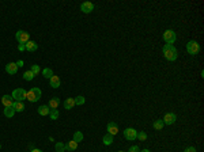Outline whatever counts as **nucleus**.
I'll return each mask as SVG.
<instances>
[{
    "label": "nucleus",
    "instance_id": "nucleus-36",
    "mask_svg": "<svg viewBox=\"0 0 204 152\" xmlns=\"http://www.w3.org/2000/svg\"><path fill=\"white\" fill-rule=\"evenodd\" d=\"M140 152H150V150H142Z\"/></svg>",
    "mask_w": 204,
    "mask_h": 152
},
{
    "label": "nucleus",
    "instance_id": "nucleus-7",
    "mask_svg": "<svg viewBox=\"0 0 204 152\" xmlns=\"http://www.w3.org/2000/svg\"><path fill=\"white\" fill-rule=\"evenodd\" d=\"M136 136H138V130L133 129V128H127V129L124 130V137H125L127 140H129V141L135 140Z\"/></svg>",
    "mask_w": 204,
    "mask_h": 152
},
{
    "label": "nucleus",
    "instance_id": "nucleus-28",
    "mask_svg": "<svg viewBox=\"0 0 204 152\" xmlns=\"http://www.w3.org/2000/svg\"><path fill=\"white\" fill-rule=\"evenodd\" d=\"M75 105H84V96L83 95L76 96V99H75Z\"/></svg>",
    "mask_w": 204,
    "mask_h": 152
},
{
    "label": "nucleus",
    "instance_id": "nucleus-34",
    "mask_svg": "<svg viewBox=\"0 0 204 152\" xmlns=\"http://www.w3.org/2000/svg\"><path fill=\"white\" fill-rule=\"evenodd\" d=\"M16 65H18V68H19V67H23V61H22V60H19L18 63H16Z\"/></svg>",
    "mask_w": 204,
    "mask_h": 152
},
{
    "label": "nucleus",
    "instance_id": "nucleus-23",
    "mask_svg": "<svg viewBox=\"0 0 204 152\" xmlns=\"http://www.w3.org/2000/svg\"><path fill=\"white\" fill-rule=\"evenodd\" d=\"M42 72V75H44V78H46V79H51L52 76H53L55 74H53V71H52L51 68H45L44 71H41Z\"/></svg>",
    "mask_w": 204,
    "mask_h": 152
},
{
    "label": "nucleus",
    "instance_id": "nucleus-25",
    "mask_svg": "<svg viewBox=\"0 0 204 152\" xmlns=\"http://www.w3.org/2000/svg\"><path fill=\"white\" fill-rule=\"evenodd\" d=\"M34 78H36V75H34L31 71H26L25 74H23V79H25V80H27V81L29 80H33Z\"/></svg>",
    "mask_w": 204,
    "mask_h": 152
},
{
    "label": "nucleus",
    "instance_id": "nucleus-37",
    "mask_svg": "<svg viewBox=\"0 0 204 152\" xmlns=\"http://www.w3.org/2000/svg\"><path fill=\"white\" fill-rule=\"evenodd\" d=\"M118 152H124V151H118Z\"/></svg>",
    "mask_w": 204,
    "mask_h": 152
},
{
    "label": "nucleus",
    "instance_id": "nucleus-1",
    "mask_svg": "<svg viewBox=\"0 0 204 152\" xmlns=\"http://www.w3.org/2000/svg\"><path fill=\"white\" fill-rule=\"evenodd\" d=\"M163 56L166 57V60L174 61L177 58V49L174 48L173 45H167V43H166V45L163 46Z\"/></svg>",
    "mask_w": 204,
    "mask_h": 152
},
{
    "label": "nucleus",
    "instance_id": "nucleus-9",
    "mask_svg": "<svg viewBox=\"0 0 204 152\" xmlns=\"http://www.w3.org/2000/svg\"><path fill=\"white\" fill-rule=\"evenodd\" d=\"M80 10L83 11L84 14H90L93 10H94V4H93L91 2H84V3H82Z\"/></svg>",
    "mask_w": 204,
    "mask_h": 152
},
{
    "label": "nucleus",
    "instance_id": "nucleus-12",
    "mask_svg": "<svg viewBox=\"0 0 204 152\" xmlns=\"http://www.w3.org/2000/svg\"><path fill=\"white\" fill-rule=\"evenodd\" d=\"M14 98L11 95H3V98H2V103L4 105V107H8V106H12V103H14Z\"/></svg>",
    "mask_w": 204,
    "mask_h": 152
},
{
    "label": "nucleus",
    "instance_id": "nucleus-6",
    "mask_svg": "<svg viewBox=\"0 0 204 152\" xmlns=\"http://www.w3.org/2000/svg\"><path fill=\"white\" fill-rule=\"evenodd\" d=\"M15 38H16V41H18L19 43H26V42L29 41V38H30V36H29L27 31H25V30H19L18 33L15 34Z\"/></svg>",
    "mask_w": 204,
    "mask_h": 152
},
{
    "label": "nucleus",
    "instance_id": "nucleus-32",
    "mask_svg": "<svg viewBox=\"0 0 204 152\" xmlns=\"http://www.w3.org/2000/svg\"><path fill=\"white\" fill-rule=\"evenodd\" d=\"M184 152H196V148H195V147H188Z\"/></svg>",
    "mask_w": 204,
    "mask_h": 152
},
{
    "label": "nucleus",
    "instance_id": "nucleus-14",
    "mask_svg": "<svg viewBox=\"0 0 204 152\" xmlns=\"http://www.w3.org/2000/svg\"><path fill=\"white\" fill-rule=\"evenodd\" d=\"M25 46H26V50H29V52H36L38 49V45L34 41H30V40L25 43Z\"/></svg>",
    "mask_w": 204,
    "mask_h": 152
},
{
    "label": "nucleus",
    "instance_id": "nucleus-30",
    "mask_svg": "<svg viewBox=\"0 0 204 152\" xmlns=\"http://www.w3.org/2000/svg\"><path fill=\"white\" fill-rule=\"evenodd\" d=\"M136 139H139L140 141H144V140L147 139V134H146L144 132H139V133H138V136H136Z\"/></svg>",
    "mask_w": 204,
    "mask_h": 152
},
{
    "label": "nucleus",
    "instance_id": "nucleus-17",
    "mask_svg": "<svg viewBox=\"0 0 204 152\" xmlns=\"http://www.w3.org/2000/svg\"><path fill=\"white\" fill-rule=\"evenodd\" d=\"M74 106H75V99L74 98H67L65 102H64V109L69 110V109H72Z\"/></svg>",
    "mask_w": 204,
    "mask_h": 152
},
{
    "label": "nucleus",
    "instance_id": "nucleus-5",
    "mask_svg": "<svg viewBox=\"0 0 204 152\" xmlns=\"http://www.w3.org/2000/svg\"><path fill=\"white\" fill-rule=\"evenodd\" d=\"M14 98V101L16 102H23L26 99V91L23 88H16L12 91V95H11Z\"/></svg>",
    "mask_w": 204,
    "mask_h": 152
},
{
    "label": "nucleus",
    "instance_id": "nucleus-16",
    "mask_svg": "<svg viewBox=\"0 0 204 152\" xmlns=\"http://www.w3.org/2000/svg\"><path fill=\"white\" fill-rule=\"evenodd\" d=\"M12 107H14V110L15 112H18V113H22L23 110H25V105H23V102H14L12 103Z\"/></svg>",
    "mask_w": 204,
    "mask_h": 152
},
{
    "label": "nucleus",
    "instance_id": "nucleus-35",
    "mask_svg": "<svg viewBox=\"0 0 204 152\" xmlns=\"http://www.w3.org/2000/svg\"><path fill=\"white\" fill-rule=\"evenodd\" d=\"M31 152H42V151L38 150V148H34V150H31Z\"/></svg>",
    "mask_w": 204,
    "mask_h": 152
},
{
    "label": "nucleus",
    "instance_id": "nucleus-38",
    "mask_svg": "<svg viewBox=\"0 0 204 152\" xmlns=\"http://www.w3.org/2000/svg\"><path fill=\"white\" fill-rule=\"evenodd\" d=\"M0 148H2V145H0Z\"/></svg>",
    "mask_w": 204,
    "mask_h": 152
},
{
    "label": "nucleus",
    "instance_id": "nucleus-4",
    "mask_svg": "<svg viewBox=\"0 0 204 152\" xmlns=\"http://www.w3.org/2000/svg\"><path fill=\"white\" fill-rule=\"evenodd\" d=\"M163 40L166 41L167 45H173L174 41L177 40V36H176V33H174V30H166L165 33H163Z\"/></svg>",
    "mask_w": 204,
    "mask_h": 152
},
{
    "label": "nucleus",
    "instance_id": "nucleus-10",
    "mask_svg": "<svg viewBox=\"0 0 204 152\" xmlns=\"http://www.w3.org/2000/svg\"><path fill=\"white\" fill-rule=\"evenodd\" d=\"M16 71H18V65H16V63H8L7 65H5V72L10 75H15Z\"/></svg>",
    "mask_w": 204,
    "mask_h": 152
},
{
    "label": "nucleus",
    "instance_id": "nucleus-8",
    "mask_svg": "<svg viewBox=\"0 0 204 152\" xmlns=\"http://www.w3.org/2000/svg\"><path fill=\"white\" fill-rule=\"evenodd\" d=\"M176 119H177V116L174 113H167L165 117H163V124L165 125H171V124H174L176 122Z\"/></svg>",
    "mask_w": 204,
    "mask_h": 152
},
{
    "label": "nucleus",
    "instance_id": "nucleus-3",
    "mask_svg": "<svg viewBox=\"0 0 204 152\" xmlns=\"http://www.w3.org/2000/svg\"><path fill=\"white\" fill-rule=\"evenodd\" d=\"M186 50H188L189 54H192V56H196V54L200 52L199 42H196V41H189V42L186 43Z\"/></svg>",
    "mask_w": 204,
    "mask_h": 152
},
{
    "label": "nucleus",
    "instance_id": "nucleus-11",
    "mask_svg": "<svg viewBox=\"0 0 204 152\" xmlns=\"http://www.w3.org/2000/svg\"><path fill=\"white\" fill-rule=\"evenodd\" d=\"M107 133L112 134V136L118 133V126L116 122H109V124H107Z\"/></svg>",
    "mask_w": 204,
    "mask_h": 152
},
{
    "label": "nucleus",
    "instance_id": "nucleus-20",
    "mask_svg": "<svg viewBox=\"0 0 204 152\" xmlns=\"http://www.w3.org/2000/svg\"><path fill=\"white\" fill-rule=\"evenodd\" d=\"M14 114H15V110H14L12 106H8L4 109V116L8 117V118H11V117H14Z\"/></svg>",
    "mask_w": 204,
    "mask_h": 152
},
{
    "label": "nucleus",
    "instance_id": "nucleus-24",
    "mask_svg": "<svg viewBox=\"0 0 204 152\" xmlns=\"http://www.w3.org/2000/svg\"><path fill=\"white\" fill-rule=\"evenodd\" d=\"M74 141H76L78 144H79V141H82V140H83V133L82 132H79V130H76V132L74 133Z\"/></svg>",
    "mask_w": 204,
    "mask_h": 152
},
{
    "label": "nucleus",
    "instance_id": "nucleus-33",
    "mask_svg": "<svg viewBox=\"0 0 204 152\" xmlns=\"http://www.w3.org/2000/svg\"><path fill=\"white\" fill-rule=\"evenodd\" d=\"M26 49V46H25V43H19V46H18V50H20V52H23Z\"/></svg>",
    "mask_w": 204,
    "mask_h": 152
},
{
    "label": "nucleus",
    "instance_id": "nucleus-21",
    "mask_svg": "<svg viewBox=\"0 0 204 152\" xmlns=\"http://www.w3.org/2000/svg\"><path fill=\"white\" fill-rule=\"evenodd\" d=\"M104 144H105V145L113 144V136H112V134H109V133L105 134V136H104Z\"/></svg>",
    "mask_w": 204,
    "mask_h": 152
},
{
    "label": "nucleus",
    "instance_id": "nucleus-19",
    "mask_svg": "<svg viewBox=\"0 0 204 152\" xmlns=\"http://www.w3.org/2000/svg\"><path fill=\"white\" fill-rule=\"evenodd\" d=\"M76 148H78V143L74 141V140H71V141H68L65 144V150H68V151H75Z\"/></svg>",
    "mask_w": 204,
    "mask_h": 152
},
{
    "label": "nucleus",
    "instance_id": "nucleus-29",
    "mask_svg": "<svg viewBox=\"0 0 204 152\" xmlns=\"http://www.w3.org/2000/svg\"><path fill=\"white\" fill-rule=\"evenodd\" d=\"M30 71L33 72L34 75H38L40 72H41V68H40L38 65H31V69H30Z\"/></svg>",
    "mask_w": 204,
    "mask_h": 152
},
{
    "label": "nucleus",
    "instance_id": "nucleus-27",
    "mask_svg": "<svg viewBox=\"0 0 204 152\" xmlns=\"http://www.w3.org/2000/svg\"><path fill=\"white\" fill-rule=\"evenodd\" d=\"M55 148H56V152H65V144L63 143H56Z\"/></svg>",
    "mask_w": 204,
    "mask_h": 152
},
{
    "label": "nucleus",
    "instance_id": "nucleus-15",
    "mask_svg": "<svg viewBox=\"0 0 204 152\" xmlns=\"http://www.w3.org/2000/svg\"><path fill=\"white\" fill-rule=\"evenodd\" d=\"M37 112H38L40 116H48L49 112H51V109H49L48 105H41L38 109H37Z\"/></svg>",
    "mask_w": 204,
    "mask_h": 152
},
{
    "label": "nucleus",
    "instance_id": "nucleus-26",
    "mask_svg": "<svg viewBox=\"0 0 204 152\" xmlns=\"http://www.w3.org/2000/svg\"><path fill=\"white\" fill-rule=\"evenodd\" d=\"M49 116H51V119H57V118H59V110H57V109H51Z\"/></svg>",
    "mask_w": 204,
    "mask_h": 152
},
{
    "label": "nucleus",
    "instance_id": "nucleus-13",
    "mask_svg": "<svg viewBox=\"0 0 204 152\" xmlns=\"http://www.w3.org/2000/svg\"><path fill=\"white\" fill-rule=\"evenodd\" d=\"M60 78L56 75H53L51 79H49V84H51V87H53V88H59L60 87Z\"/></svg>",
    "mask_w": 204,
    "mask_h": 152
},
{
    "label": "nucleus",
    "instance_id": "nucleus-18",
    "mask_svg": "<svg viewBox=\"0 0 204 152\" xmlns=\"http://www.w3.org/2000/svg\"><path fill=\"white\" fill-rule=\"evenodd\" d=\"M60 105V99L59 98H56V96H55V98H52L51 101H49V109H57V106H59Z\"/></svg>",
    "mask_w": 204,
    "mask_h": 152
},
{
    "label": "nucleus",
    "instance_id": "nucleus-31",
    "mask_svg": "<svg viewBox=\"0 0 204 152\" xmlns=\"http://www.w3.org/2000/svg\"><path fill=\"white\" fill-rule=\"evenodd\" d=\"M128 152H140V148H139L138 145H133V147H131L129 150H128Z\"/></svg>",
    "mask_w": 204,
    "mask_h": 152
},
{
    "label": "nucleus",
    "instance_id": "nucleus-22",
    "mask_svg": "<svg viewBox=\"0 0 204 152\" xmlns=\"http://www.w3.org/2000/svg\"><path fill=\"white\" fill-rule=\"evenodd\" d=\"M163 125H165V124H163L162 119H157V121L153 124V126H154V129H155V130H161V129H163Z\"/></svg>",
    "mask_w": 204,
    "mask_h": 152
},
{
    "label": "nucleus",
    "instance_id": "nucleus-2",
    "mask_svg": "<svg viewBox=\"0 0 204 152\" xmlns=\"http://www.w3.org/2000/svg\"><path fill=\"white\" fill-rule=\"evenodd\" d=\"M41 98V90L37 87H33L29 91H26V99H29L30 102H37Z\"/></svg>",
    "mask_w": 204,
    "mask_h": 152
}]
</instances>
